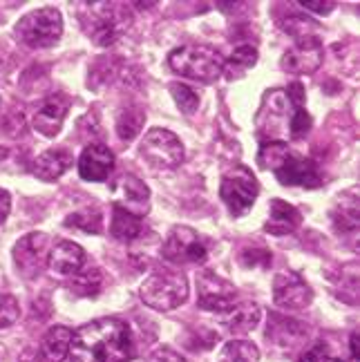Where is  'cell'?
I'll list each match as a JSON object with an SVG mask.
<instances>
[{"mask_svg":"<svg viewBox=\"0 0 360 362\" xmlns=\"http://www.w3.org/2000/svg\"><path fill=\"white\" fill-rule=\"evenodd\" d=\"M255 128L267 144L307 136L311 130V117L304 110V90L298 83L291 88L265 92L255 117Z\"/></svg>","mask_w":360,"mask_h":362,"instance_id":"cell-1","label":"cell"},{"mask_svg":"<svg viewBox=\"0 0 360 362\" xmlns=\"http://www.w3.org/2000/svg\"><path fill=\"white\" fill-rule=\"evenodd\" d=\"M132 356V331L121 317H99L74 331L72 362H130Z\"/></svg>","mask_w":360,"mask_h":362,"instance_id":"cell-2","label":"cell"},{"mask_svg":"<svg viewBox=\"0 0 360 362\" xmlns=\"http://www.w3.org/2000/svg\"><path fill=\"white\" fill-rule=\"evenodd\" d=\"M260 165L271 168L282 186H302V188H320L323 173L318 163L309 157L298 155L296 150L286 148L282 141H269L260 150Z\"/></svg>","mask_w":360,"mask_h":362,"instance_id":"cell-3","label":"cell"},{"mask_svg":"<svg viewBox=\"0 0 360 362\" xmlns=\"http://www.w3.org/2000/svg\"><path fill=\"white\" fill-rule=\"evenodd\" d=\"M168 65L175 74L186 76L197 83H213L224 72V59L221 54L202 43L182 45L168 54Z\"/></svg>","mask_w":360,"mask_h":362,"instance_id":"cell-4","label":"cell"},{"mask_svg":"<svg viewBox=\"0 0 360 362\" xmlns=\"http://www.w3.org/2000/svg\"><path fill=\"white\" fill-rule=\"evenodd\" d=\"M139 298L144 300L146 306H150V309L168 313L186 302L188 280H186V275L179 271L159 269L144 280V284L139 288Z\"/></svg>","mask_w":360,"mask_h":362,"instance_id":"cell-5","label":"cell"},{"mask_svg":"<svg viewBox=\"0 0 360 362\" xmlns=\"http://www.w3.org/2000/svg\"><path fill=\"white\" fill-rule=\"evenodd\" d=\"M63 34V16L59 9L43 7L30 11L16 25V36L23 45L32 49H45L59 43Z\"/></svg>","mask_w":360,"mask_h":362,"instance_id":"cell-6","label":"cell"},{"mask_svg":"<svg viewBox=\"0 0 360 362\" xmlns=\"http://www.w3.org/2000/svg\"><path fill=\"white\" fill-rule=\"evenodd\" d=\"M83 5H88L86 9L90 13L86 30L99 47L115 45L126 34L130 16L123 7H119L117 3H83Z\"/></svg>","mask_w":360,"mask_h":362,"instance_id":"cell-7","label":"cell"},{"mask_svg":"<svg viewBox=\"0 0 360 362\" xmlns=\"http://www.w3.org/2000/svg\"><path fill=\"white\" fill-rule=\"evenodd\" d=\"M260 194V184L251 168L246 165H233V168L221 177L219 197L228 208L233 217H242L253 208Z\"/></svg>","mask_w":360,"mask_h":362,"instance_id":"cell-8","label":"cell"},{"mask_svg":"<svg viewBox=\"0 0 360 362\" xmlns=\"http://www.w3.org/2000/svg\"><path fill=\"white\" fill-rule=\"evenodd\" d=\"M139 157L152 170H175L184 161V144L166 128H152L144 134Z\"/></svg>","mask_w":360,"mask_h":362,"instance_id":"cell-9","label":"cell"},{"mask_svg":"<svg viewBox=\"0 0 360 362\" xmlns=\"http://www.w3.org/2000/svg\"><path fill=\"white\" fill-rule=\"evenodd\" d=\"M209 253H211V242L188 226L170 228L168 238L163 242V257L170 264H179V267L204 264L209 259Z\"/></svg>","mask_w":360,"mask_h":362,"instance_id":"cell-10","label":"cell"},{"mask_svg":"<svg viewBox=\"0 0 360 362\" xmlns=\"http://www.w3.org/2000/svg\"><path fill=\"white\" fill-rule=\"evenodd\" d=\"M50 250L52 240L45 233H27L25 238L18 240V244L13 246V264L25 280H32V277L43 273L50 259Z\"/></svg>","mask_w":360,"mask_h":362,"instance_id":"cell-11","label":"cell"},{"mask_svg":"<svg viewBox=\"0 0 360 362\" xmlns=\"http://www.w3.org/2000/svg\"><path fill=\"white\" fill-rule=\"evenodd\" d=\"M238 300V288L228 280L219 277L213 271H204L197 277V302L204 311L221 313Z\"/></svg>","mask_w":360,"mask_h":362,"instance_id":"cell-12","label":"cell"},{"mask_svg":"<svg viewBox=\"0 0 360 362\" xmlns=\"http://www.w3.org/2000/svg\"><path fill=\"white\" fill-rule=\"evenodd\" d=\"M273 300L286 311H302L313 302V291L296 271H282L273 280Z\"/></svg>","mask_w":360,"mask_h":362,"instance_id":"cell-13","label":"cell"},{"mask_svg":"<svg viewBox=\"0 0 360 362\" xmlns=\"http://www.w3.org/2000/svg\"><path fill=\"white\" fill-rule=\"evenodd\" d=\"M320 65H323V43L318 34L296 38L294 47L286 49L282 57V69L296 76L313 74Z\"/></svg>","mask_w":360,"mask_h":362,"instance_id":"cell-14","label":"cell"},{"mask_svg":"<svg viewBox=\"0 0 360 362\" xmlns=\"http://www.w3.org/2000/svg\"><path fill=\"white\" fill-rule=\"evenodd\" d=\"M70 105H72V101L67 94H63V92L50 94L47 99L40 101V105L36 107V112L32 117L34 130H38L43 136H57L63 128V121L67 117Z\"/></svg>","mask_w":360,"mask_h":362,"instance_id":"cell-15","label":"cell"},{"mask_svg":"<svg viewBox=\"0 0 360 362\" xmlns=\"http://www.w3.org/2000/svg\"><path fill=\"white\" fill-rule=\"evenodd\" d=\"M115 202H117L115 206L123 208V211L144 217L150 208V188L139 177L123 175V177H119L117 186H115Z\"/></svg>","mask_w":360,"mask_h":362,"instance_id":"cell-16","label":"cell"},{"mask_svg":"<svg viewBox=\"0 0 360 362\" xmlns=\"http://www.w3.org/2000/svg\"><path fill=\"white\" fill-rule=\"evenodd\" d=\"M115 170V155L103 144H90L81 152L79 175L86 181H105Z\"/></svg>","mask_w":360,"mask_h":362,"instance_id":"cell-17","label":"cell"},{"mask_svg":"<svg viewBox=\"0 0 360 362\" xmlns=\"http://www.w3.org/2000/svg\"><path fill=\"white\" fill-rule=\"evenodd\" d=\"M217 315L221 327L228 329L231 333L244 336V333H251L260 325L262 311L255 302H240V304H231L226 311H221Z\"/></svg>","mask_w":360,"mask_h":362,"instance_id":"cell-18","label":"cell"},{"mask_svg":"<svg viewBox=\"0 0 360 362\" xmlns=\"http://www.w3.org/2000/svg\"><path fill=\"white\" fill-rule=\"evenodd\" d=\"M88 255L76 242H59L57 246H52L50 250V259H47V267L59 273L70 277L74 273H79L83 267H86Z\"/></svg>","mask_w":360,"mask_h":362,"instance_id":"cell-19","label":"cell"},{"mask_svg":"<svg viewBox=\"0 0 360 362\" xmlns=\"http://www.w3.org/2000/svg\"><path fill=\"white\" fill-rule=\"evenodd\" d=\"M302 224V215L296 206H291L282 199H271L269 206V219L265 224V230L275 235V238H282V235L296 233Z\"/></svg>","mask_w":360,"mask_h":362,"instance_id":"cell-20","label":"cell"},{"mask_svg":"<svg viewBox=\"0 0 360 362\" xmlns=\"http://www.w3.org/2000/svg\"><path fill=\"white\" fill-rule=\"evenodd\" d=\"M72 165V152L67 148H54L43 152L36 161H34V177L40 181H57L63 177Z\"/></svg>","mask_w":360,"mask_h":362,"instance_id":"cell-21","label":"cell"},{"mask_svg":"<svg viewBox=\"0 0 360 362\" xmlns=\"http://www.w3.org/2000/svg\"><path fill=\"white\" fill-rule=\"evenodd\" d=\"M72 338L74 331L67 327H52L43 344H40V356H43L47 362H63L67 356H70V346H72Z\"/></svg>","mask_w":360,"mask_h":362,"instance_id":"cell-22","label":"cell"},{"mask_svg":"<svg viewBox=\"0 0 360 362\" xmlns=\"http://www.w3.org/2000/svg\"><path fill=\"white\" fill-rule=\"evenodd\" d=\"M146 230L144 217L132 215L123 208L115 206L112 208V221H110V233L119 242H134L137 238H141Z\"/></svg>","mask_w":360,"mask_h":362,"instance_id":"cell-23","label":"cell"},{"mask_svg":"<svg viewBox=\"0 0 360 362\" xmlns=\"http://www.w3.org/2000/svg\"><path fill=\"white\" fill-rule=\"evenodd\" d=\"M72 280L67 284V288L72 291L74 296H81V298H92L101 291L103 286V273L96 269V267H83L79 273L70 275Z\"/></svg>","mask_w":360,"mask_h":362,"instance_id":"cell-24","label":"cell"},{"mask_svg":"<svg viewBox=\"0 0 360 362\" xmlns=\"http://www.w3.org/2000/svg\"><path fill=\"white\" fill-rule=\"evenodd\" d=\"M331 217H334V226L338 233H352V235L356 233V228H358V204H356L354 192L344 194L342 199H338Z\"/></svg>","mask_w":360,"mask_h":362,"instance_id":"cell-25","label":"cell"},{"mask_svg":"<svg viewBox=\"0 0 360 362\" xmlns=\"http://www.w3.org/2000/svg\"><path fill=\"white\" fill-rule=\"evenodd\" d=\"M146 123V112L141 107H126L117 119V134L121 141H132L134 136H139V132L144 130Z\"/></svg>","mask_w":360,"mask_h":362,"instance_id":"cell-26","label":"cell"},{"mask_svg":"<svg viewBox=\"0 0 360 362\" xmlns=\"http://www.w3.org/2000/svg\"><path fill=\"white\" fill-rule=\"evenodd\" d=\"M217 362H260V349L248 340H231L221 346Z\"/></svg>","mask_w":360,"mask_h":362,"instance_id":"cell-27","label":"cell"},{"mask_svg":"<svg viewBox=\"0 0 360 362\" xmlns=\"http://www.w3.org/2000/svg\"><path fill=\"white\" fill-rule=\"evenodd\" d=\"M65 226L67 228H79L83 233H92V235H99L103 230V215L99 208H83L79 213H72L70 217L65 219Z\"/></svg>","mask_w":360,"mask_h":362,"instance_id":"cell-28","label":"cell"},{"mask_svg":"<svg viewBox=\"0 0 360 362\" xmlns=\"http://www.w3.org/2000/svg\"><path fill=\"white\" fill-rule=\"evenodd\" d=\"M255 63H257V49L251 45H242L231 54L228 63L224 61V69H226L228 78H238L240 74L246 72V69H251Z\"/></svg>","mask_w":360,"mask_h":362,"instance_id":"cell-29","label":"cell"},{"mask_svg":"<svg viewBox=\"0 0 360 362\" xmlns=\"http://www.w3.org/2000/svg\"><path fill=\"white\" fill-rule=\"evenodd\" d=\"M170 92H173V99L175 103L179 105L184 115H195V110L199 107V94L197 90H192L186 83H173L170 86Z\"/></svg>","mask_w":360,"mask_h":362,"instance_id":"cell-30","label":"cell"},{"mask_svg":"<svg viewBox=\"0 0 360 362\" xmlns=\"http://www.w3.org/2000/svg\"><path fill=\"white\" fill-rule=\"evenodd\" d=\"M21 317V304L9 293H0V329H7Z\"/></svg>","mask_w":360,"mask_h":362,"instance_id":"cell-31","label":"cell"},{"mask_svg":"<svg viewBox=\"0 0 360 362\" xmlns=\"http://www.w3.org/2000/svg\"><path fill=\"white\" fill-rule=\"evenodd\" d=\"M240 259H242L244 267H251V269H255V267H257V259H262V262L267 264V267H271V253H269V250H262V248L242 250Z\"/></svg>","mask_w":360,"mask_h":362,"instance_id":"cell-32","label":"cell"},{"mask_svg":"<svg viewBox=\"0 0 360 362\" xmlns=\"http://www.w3.org/2000/svg\"><path fill=\"white\" fill-rule=\"evenodd\" d=\"M150 362H186V358L175 351L173 346H159L150 354Z\"/></svg>","mask_w":360,"mask_h":362,"instance_id":"cell-33","label":"cell"},{"mask_svg":"<svg viewBox=\"0 0 360 362\" xmlns=\"http://www.w3.org/2000/svg\"><path fill=\"white\" fill-rule=\"evenodd\" d=\"M298 362H340L338 358L329 356L325 346H315V349H309Z\"/></svg>","mask_w":360,"mask_h":362,"instance_id":"cell-34","label":"cell"},{"mask_svg":"<svg viewBox=\"0 0 360 362\" xmlns=\"http://www.w3.org/2000/svg\"><path fill=\"white\" fill-rule=\"evenodd\" d=\"M304 9H309V11H313V13H329V11H334L336 9V0H311V3H300Z\"/></svg>","mask_w":360,"mask_h":362,"instance_id":"cell-35","label":"cell"},{"mask_svg":"<svg viewBox=\"0 0 360 362\" xmlns=\"http://www.w3.org/2000/svg\"><path fill=\"white\" fill-rule=\"evenodd\" d=\"M9 211H11V194L5 188H0V224L9 217Z\"/></svg>","mask_w":360,"mask_h":362,"instance_id":"cell-36","label":"cell"},{"mask_svg":"<svg viewBox=\"0 0 360 362\" xmlns=\"http://www.w3.org/2000/svg\"><path fill=\"white\" fill-rule=\"evenodd\" d=\"M349 362H358V331H354L349 338Z\"/></svg>","mask_w":360,"mask_h":362,"instance_id":"cell-37","label":"cell"},{"mask_svg":"<svg viewBox=\"0 0 360 362\" xmlns=\"http://www.w3.org/2000/svg\"><path fill=\"white\" fill-rule=\"evenodd\" d=\"M18 362H40V354H36L34 349H27V351L18 358Z\"/></svg>","mask_w":360,"mask_h":362,"instance_id":"cell-38","label":"cell"}]
</instances>
